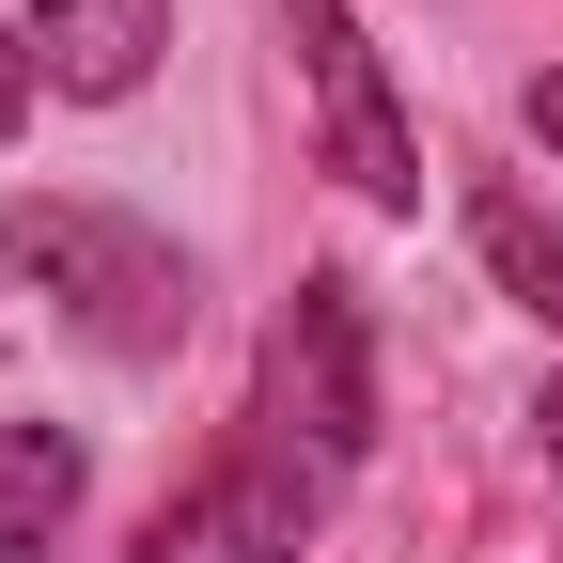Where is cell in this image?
I'll return each instance as SVG.
<instances>
[{
	"instance_id": "1",
	"label": "cell",
	"mask_w": 563,
	"mask_h": 563,
	"mask_svg": "<svg viewBox=\"0 0 563 563\" xmlns=\"http://www.w3.org/2000/svg\"><path fill=\"white\" fill-rule=\"evenodd\" d=\"M0 266L47 282V313L95 344V361H173L188 313H203V282L157 220H125V203H79V188H16L0 203Z\"/></svg>"
},
{
	"instance_id": "2",
	"label": "cell",
	"mask_w": 563,
	"mask_h": 563,
	"mask_svg": "<svg viewBox=\"0 0 563 563\" xmlns=\"http://www.w3.org/2000/svg\"><path fill=\"white\" fill-rule=\"evenodd\" d=\"M251 422H282V439L329 454V470L376 454V329H361V282H344V266H298V298L266 313Z\"/></svg>"
},
{
	"instance_id": "3",
	"label": "cell",
	"mask_w": 563,
	"mask_h": 563,
	"mask_svg": "<svg viewBox=\"0 0 563 563\" xmlns=\"http://www.w3.org/2000/svg\"><path fill=\"white\" fill-rule=\"evenodd\" d=\"M329 485H344L329 454H298L282 422H251V439L220 454V485H203L188 517H157L125 563H298V548H313V517H329Z\"/></svg>"
},
{
	"instance_id": "4",
	"label": "cell",
	"mask_w": 563,
	"mask_h": 563,
	"mask_svg": "<svg viewBox=\"0 0 563 563\" xmlns=\"http://www.w3.org/2000/svg\"><path fill=\"white\" fill-rule=\"evenodd\" d=\"M282 47H298V79H313V141H329V173L361 188V203H422V141L376 79V47L344 0H282Z\"/></svg>"
},
{
	"instance_id": "5",
	"label": "cell",
	"mask_w": 563,
	"mask_h": 563,
	"mask_svg": "<svg viewBox=\"0 0 563 563\" xmlns=\"http://www.w3.org/2000/svg\"><path fill=\"white\" fill-rule=\"evenodd\" d=\"M173 47V0H32V63L47 95H141Z\"/></svg>"
},
{
	"instance_id": "6",
	"label": "cell",
	"mask_w": 563,
	"mask_h": 563,
	"mask_svg": "<svg viewBox=\"0 0 563 563\" xmlns=\"http://www.w3.org/2000/svg\"><path fill=\"white\" fill-rule=\"evenodd\" d=\"M470 251L501 266V298H517L532 329H563V220H548L517 173H485V188H470Z\"/></svg>"
},
{
	"instance_id": "7",
	"label": "cell",
	"mask_w": 563,
	"mask_h": 563,
	"mask_svg": "<svg viewBox=\"0 0 563 563\" xmlns=\"http://www.w3.org/2000/svg\"><path fill=\"white\" fill-rule=\"evenodd\" d=\"M79 517V439L63 422H0V563H47Z\"/></svg>"
},
{
	"instance_id": "8",
	"label": "cell",
	"mask_w": 563,
	"mask_h": 563,
	"mask_svg": "<svg viewBox=\"0 0 563 563\" xmlns=\"http://www.w3.org/2000/svg\"><path fill=\"white\" fill-rule=\"evenodd\" d=\"M32 79H47V63H32V32H0V141L32 125Z\"/></svg>"
},
{
	"instance_id": "9",
	"label": "cell",
	"mask_w": 563,
	"mask_h": 563,
	"mask_svg": "<svg viewBox=\"0 0 563 563\" xmlns=\"http://www.w3.org/2000/svg\"><path fill=\"white\" fill-rule=\"evenodd\" d=\"M517 125L548 141V157H563V63H548V79H532V95H517Z\"/></svg>"
},
{
	"instance_id": "10",
	"label": "cell",
	"mask_w": 563,
	"mask_h": 563,
	"mask_svg": "<svg viewBox=\"0 0 563 563\" xmlns=\"http://www.w3.org/2000/svg\"><path fill=\"white\" fill-rule=\"evenodd\" d=\"M532 422H548V470H563V376H548V407H532Z\"/></svg>"
}]
</instances>
